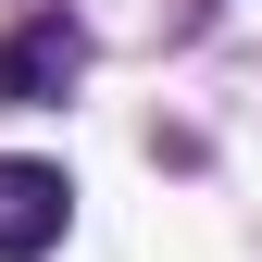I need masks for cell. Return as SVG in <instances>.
I'll return each mask as SVG.
<instances>
[{"instance_id":"cell-1","label":"cell","mask_w":262,"mask_h":262,"mask_svg":"<svg viewBox=\"0 0 262 262\" xmlns=\"http://www.w3.org/2000/svg\"><path fill=\"white\" fill-rule=\"evenodd\" d=\"M75 75H88V25L75 13H25L0 38V113H50Z\"/></svg>"},{"instance_id":"cell-2","label":"cell","mask_w":262,"mask_h":262,"mask_svg":"<svg viewBox=\"0 0 262 262\" xmlns=\"http://www.w3.org/2000/svg\"><path fill=\"white\" fill-rule=\"evenodd\" d=\"M62 225H75V175H62V162L0 150V262H50Z\"/></svg>"},{"instance_id":"cell-3","label":"cell","mask_w":262,"mask_h":262,"mask_svg":"<svg viewBox=\"0 0 262 262\" xmlns=\"http://www.w3.org/2000/svg\"><path fill=\"white\" fill-rule=\"evenodd\" d=\"M200 13H212V0H187V25H200Z\"/></svg>"}]
</instances>
